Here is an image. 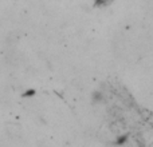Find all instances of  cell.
Segmentation results:
<instances>
[{"instance_id": "obj_1", "label": "cell", "mask_w": 153, "mask_h": 147, "mask_svg": "<svg viewBox=\"0 0 153 147\" xmlns=\"http://www.w3.org/2000/svg\"><path fill=\"white\" fill-rule=\"evenodd\" d=\"M111 0H97L95 1V4L97 5H105V4H108V3H110Z\"/></svg>"}]
</instances>
